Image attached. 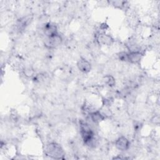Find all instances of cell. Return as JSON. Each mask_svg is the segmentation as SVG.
Segmentation results:
<instances>
[{
	"mask_svg": "<svg viewBox=\"0 0 160 160\" xmlns=\"http://www.w3.org/2000/svg\"><path fill=\"white\" fill-rule=\"evenodd\" d=\"M80 131L84 143L89 146H94L96 144V139L94 133L89 125L82 121L80 122Z\"/></svg>",
	"mask_w": 160,
	"mask_h": 160,
	"instance_id": "obj_1",
	"label": "cell"
},
{
	"mask_svg": "<svg viewBox=\"0 0 160 160\" xmlns=\"http://www.w3.org/2000/svg\"><path fill=\"white\" fill-rule=\"evenodd\" d=\"M46 152L50 157L54 159H62L64 152L60 145L52 142L47 145L46 148Z\"/></svg>",
	"mask_w": 160,
	"mask_h": 160,
	"instance_id": "obj_2",
	"label": "cell"
},
{
	"mask_svg": "<svg viewBox=\"0 0 160 160\" xmlns=\"http://www.w3.org/2000/svg\"><path fill=\"white\" fill-rule=\"evenodd\" d=\"M62 42V38L58 34L47 37L45 41V46L48 48H54L58 47Z\"/></svg>",
	"mask_w": 160,
	"mask_h": 160,
	"instance_id": "obj_3",
	"label": "cell"
},
{
	"mask_svg": "<svg viewBox=\"0 0 160 160\" xmlns=\"http://www.w3.org/2000/svg\"><path fill=\"white\" fill-rule=\"evenodd\" d=\"M43 31L47 37H50L58 34L56 26L51 22H48L46 24L44 27Z\"/></svg>",
	"mask_w": 160,
	"mask_h": 160,
	"instance_id": "obj_4",
	"label": "cell"
},
{
	"mask_svg": "<svg viewBox=\"0 0 160 160\" xmlns=\"http://www.w3.org/2000/svg\"><path fill=\"white\" fill-rule=\"evenodd\" d=\"M129 146V142L128 139L125 137H120L116 141V148L121 151H125L128 149Z\"/></svg>",
	"mask_w": 160,
	"mask_h": 160,
	"instance_id": "obj_5",
	"label": "cell"
},
{
	"mask_svg": "<svg viewBox=\"0 0 160 160\" xmlns=\"http://www.w3.org/2000/svg\"><path fill=\"white\" fill-rule=\"evenodd\" d=\"M77 66H78V69L81 71L85 72V73L89 72L91 70V64L84 58H81L78 61Z\"/></svg>",
	"mask_w": 160,
	"mask_h": 160,
	"instance_id": "obj_6",
	"label": "cell"
},
{
	"mask_svg": "<svg viewBox=\"0 0 160 160\" xmlns=\"http://www.w3.org/2000/svg\"><path fill=\"white\" fill-rule=\"evenodd\" d=\"M98 41L100 44L107 46L111 45L113 42V39L111 38V36L105 34H100L98 36Z\"/></svg>",
	"mask_w": 160,
	"mask_h": 160,
	"instance_id": "obj_7",
	"label": "cell"
},
{
	"mask_svg": "<svg viewBox=\"0 0 160 160\" xmlns=\"http://www.w3.org/2000/svg\"><path fill=\"white\" fill-rule=\"evenodd\" d=\"M142 54L139 51H133L128 53V61L132 63H137L142 58Z\"/></svg>",
	"mask_w": 160,
	"mask_h": 160,
	"instance_id": "obj_8",
	"label": "cell"
},
{
	"mask_svg": "<svg viewBox=\"0 0 160 160\" xmlns=\"http://www.w3.org/2000/svg\"><path fill=\"white\" fill-rule=\"evenodd\" d=\"M91 121L95 123H98L104 119V116L98 111H94L89 114Z\"/></svg>",
	"mask_w": 160,
	"mask_h": 160,
	"instance_id": "obj_9",
	"label": "cell"
},
{
	"mask_svg": "<svg viewBox=\"0 0 160 160\" xmlns=\"http://www.w3.org/2000/svg\"><path fill=\"white\" fill-rule=\"evenodd\" d=\"M104 82L109 86H113L115 84V79L114 78L110 75H107L104 77Z\"/></svg>",
	"mask_w": 160,
	"mask_h": 160,
	"instance_id": "obj_10",
	"label": "cell"
},
{
	"mask_svg": "<svg viewBox=\"0 0 160 160\" xmlns=\"http://www.w3.org/2000/svg\"><path fill=\"white\" fill-rule=\"evenodd\" d=\"M119 59L122 61H128V53L126 52H121L118 54Z\"/></svg>",
	"mask_w": 160,
	"mask_h": 160,
	"instance_id": "obj_11",
	"label": "cell"
},
{
	"mask_svg": "<svg viewBox=\"0 0 160 160\" xmlns=\"http://www.w3.org/2000/svg\"><path fill=\"white\" fill-rule=\"evenodd\" d=\"M124 3V1H114V2H113V5L114 6H116V7H121V6H123V4Z\"/></svg>",
	"mask_w": 160,
	"mask_h": 160,
	"instance_id": "obj_12",
	"label": "cell"
},
{
	"mask_svg": "<svg viewBox=\"0 0 160 160\" xmlns=\"http://www.w3.org/2000/svg\"><path fill=\"white\" fill-rule=\"evenodd\" d=\"M152 121L153 122H154L155 124H158L159 122V116H155L154 118V119H152Z\"/></svg>",
	"mask_w": 160,
	"mask_h": 160,
	"instance_id": "obj_13",
	"label": "cell"
}]
</instances>
